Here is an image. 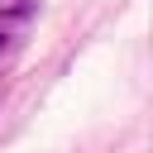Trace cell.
Listing matches in <instances>:
<instances>
[]
</instances>
